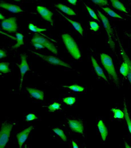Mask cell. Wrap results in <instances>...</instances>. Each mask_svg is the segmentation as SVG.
<instances>
[{
	"label": "cell",
	"instance_id": "1",
	"mask_svg": "<svg viewBox=\"0 0 131 148\" xmlns=\"http://www.w3.org/2000/svg\"><path fill=\"white\" fill-rule=\"evenodd\" d=\"M63 43L68 53L73 58L78 60L81 57V54L75 40L68 34L62 35Z\"/></svg>",
	"mask_w": 131,
	"mask_h": 148
},
{
	"label": "cell",
	"instance_id": "2",
	"mask_svg": "<svg viewBox=\"0 0 131 148\" xmlns=\"http://www.w3.org/2000/svg\"><path fill=\"white\" fill-rule=\"evenodd\" d=\"M100 58L101 64L105 70L112 79L114 83L118 85L119 84V78L111 57L107 54L103 53L100 54Z\"/></svg>",
	"mask_w": 131,
	"mask_h": 148
},
{
	"label": "cell",
	"instance_id": "3",
	"mask_svg": "<svg viewBox=\"0 0 131 148\" xmlns=\"http://www.w3.org/2000/svg\"><path fill=\"white\" fill-rule=\"evenodd\" d=\"M98 14L103 24L104 27L108 36V43L110 46L113 50H115V45L113 40V31L111 26L108 18L103 15L101 12L98 10Z\"/></svg>",
	"mask_w": 131,
	"mask_h": 148
},
{
	"label": "cell",
	"instance_id": "4",
	"mask_svg": "<svg viewBox=\"0 0 131 148\" xmlns=\"http://www.w3.org/2000/svg\"><path fill=\"white\" fill-rule=\"evenodd\" d=\"M13 125L10 123H4L2 124L0 134V148H4L10 138Z\"/></svg>",
	"mask_w": 131,
	"mask_h": 148
},
{
	"label": "cell",
	"instance_id": "5",
	"mask_svg": "<svg viewBox=\"0 0 131 148\" xmlns=\"http://www.w3.org/2000/svg\"><path fill=\"white\" fill-rule=\"evenodd\" d=\"M32 53L34 54L35 55L40 58L42 59L46 62H48L52 65L60 66L65 67L68 68V69H72L71 66L70 64L65 62L62 60L58 58L55 57V56H46L42 54L38 53L35 52V51H30Z\"/></svg>",
	"mask_w": 131,
	"mask_h": 148
},
{
	"label": "cell",
	"instance_id": "6",
	"mask_svg": "<svg viewBox=\"0 0 131 148\" xmlns=\"http://www.w3.org/2000/svg\"><path fill=\"white\" fill-rule=\"evenodd\" d=\"M31 42H37L41 43L45 47V48H46L49 51L54 54L57 55L58 54V50L56 47L49 40L39 34H35L33 36L31 39Z\"/></svg>",
	"mask_w": 131,
	"mask_h": 148
},
{
	"label": "cell",
	"instance_id": "7",
	"mask_svg": "<svg viewBox=\"0 0 131 148\" xmlns=\"http://www.w3.org/2000/svg\"><path fill=\"white\" fill-rule=\"evenodd\" d=\"M1 26L3 30L5 31L11 33H16L18 29L16 18L11 17L5 19L2 21Z\"/></svg>",
	"mask_w": 131,
	"mask_h": 148
},
{
	"label": "cell",
	"instance_id": "8",
	"mask_svg": "<svg viewBox=\"0 0 131 148\" xmlns=\"http://www.w3.org/2000/svg\"><path fill=\"white\" fill-rule=\"evenodd\" d=\"M21 63L20 64H17V66L19 69L20 74H21V84H20V90L22 87L23 77L26 73L28 71H30V68L27 61V56L25 54H22L21 55Z\"/></svg>",
	"mask_w": 131,
	"mask_h": 148
},
{
	"label": "cell",
	"instance_id": "9",
	"mask_svg": "<svg viewBox=\"0 0 131 148\" xmlns=\"http://www.w3.org/2000/svg\"><path fill=\"white\" fill-rule=\"evenodd\" d=\"M37 10L41 17L47 22L50 23L51 25L53 26L54 22L53 21V13L46 7L42 6H38Z\"/></svg>",
	"mask_w": 131,
	"mask_h": 148
},
{
	"label": "cell",
	"instance_id": "10",
	"mask_svg": "<svg viewBox=\"0 0 131 148\" xmlns=\"http://www.w3.org/2000/svg\"><path fill=\"white\" fill-rule=\"evenodd\" d=\"M33 127L31 126L21 132L17 134L16 137L17 138L18 143L19 147L20 148H22V145L25 142L26 140L29 136V134L33 129Z\"/></svg>",
	"mask_w": 131,
	"mask_h": 148
},
{
	"label": "cell",
	"instance_id": "11",
	"mask_svg": "<svg viewBox=\"0 0 131 148\" xmlns=\"http://www.w3.org/2000/svg\"><path fill=\"white\" fill-rule=\"evenodd\" d=\"M0 7L12 13H19L23 12V10L19 6L7 2H2L0 3Z\"/></svg>",
	"mask_w": 131,
	"mask_h": 148
},
{
	"label": "cell",
	"instance_id": "12",
	"mask_svg": "<svg viewBox=\"0 0 131 148\" xmlns=\"http://www.w3.org/2000/svg\"><path fill=\"white\" fill-rule=\"evenodd\" d=\"M68 124L70 128L74 132L80 134L83 133V124L81 121L76 120L68 121Z\"/></svg>",
	"mask_w": 131,
	"mask_h": 148
},
{
	"label": "cell",
	"instance_id": "13",
	"mask_svg": "<svg viewBox=\"0 0 131 148\" xmlns=\"http://www.w3.org/2000/svg\"><path fill=\"white\" fill-rule=\"evenodd\" d=\"M91 59L92 64L93 67H94V70H95L97 75L99 77L103 79L106 82H108L107 77H106L105 75L103 70L101 67L99 66L98 63L97 62L96 60L95 59V58L93 56H92L91 57Z\"/></svg>",
	"mask_w": 131,
	"mask_h": 148
},
{
	"label": "cell",
	"instance_id": "14",
	"mask_svg": "<svg viewBox=\"0 0 131 148\" xmlns=\"http://www.w3.org/2000/svg\"><path fill=\"white\" fill-rule=\"evenodd\" d=\"M26 89L29 94L34 98L41 101H43L44 99V94L43 91L31 88H26Z\"/></svg>",
	"mask_w": 131,
	"mask_h": 148
},
{
	"label": "cell",
	"instance_id": "15",
	"mask_svg": "<svg viewBox=\"0 0 131 148\" xmlns=\"http://www.w3.org/2000/svg\"><path fill=\"white\" fill-rule=\"evenodd\" d=\"M58 12L63 17L65 18V19L68 21V22H70L74 27L75 30L80 34L81 36H83V29L82 25H81V23H79L78 22H76V21H73L70 19L68 17H66L64 15H63V14L62 13L59 11H58Z\"/></svg>",
	"mask_w": 131,
	"mask_h": 148
},
{
	"label": "cell",
	"instance_id": "16",
	"mask_svg": "<svg viewBox=\"0 0 131 148\" xmlns=\"http://www.w3.org/2000/svg\"><path fill=\"white\" fill-rule=\"evenodd\" d=\"M120 51H121V54L122 56L123 61L127 62V64H128V66H129V72H128L127 77L131 84V61L129 57L127 56V53H126L124 49L120 44Z\"/></svg>",
	"mask_w": 131,
	"mask_h": 148
},
{
	"label": "cell",
	"instance_id": "17",
	"mask_svg": "<svg viewBox=\"0 0 131 148\" xmlns=\"http://www.w3.org/2000/svg\"><path fill=\"white\" fill-rule=\"evenodd\" d=\"M55 7L62 12L69 16H74L76 15V13L73 9L62 3H57L55 4Z\"/></svg>",
	"mask_w": 131,
	"mask_h": 148
},
{
	"label": "cell",
	"instance_id": "18",
	"mask_svg": "<svg viewBox=\"0 0 131 148\" xmlns=\"http://www.w3.org/2000/svg\"><path fill=\"white\" fill-rule=\"evenodd\" d=\"M98 127L99 132L101 135V138L104 141H105L108 136V130L102 121H99L98 123Z\"/></svg>",
	"mask_w": 131,
	"mask_h": 148
},
{
	"label": "cell",
	"instance_id": "19",
	"mask_svg": "<svg viewBox=\"0 0 131 148\" xmlns=\"http://www.w3.org/2000/svg\"><path fill=\"white\" fill-rule=\"evenodd\" d=\"M112 4V5L115 9L122 12L128 13L127 9L119 0H110Z\"/></svg>",
	"mask_w": 131,
	"mask_h": 148
},
{
	"label": "cell",
	"instance_id": "20",
	"mask_svg": "<svg viewBox=\"0 0 131 148\" xmlns=\"http://www.w3.org/2000/svg\"><path fill=\"white\" fill-rule=\"evenodd\" d=\"M16 37H13V38L17 41V43L12 47L13 49H17L24 44L23 36L22 34L17 33L16 35Z\"/></svg>",
	"mask_w": 131,
	"mask_h": 148
},
{
	"label": "cell",
	"instance_id": "21",
	"mask_svg": "<svg viewBox=\"0 0 131 148\" xmlns=\"http://www.w3.org/2000/svg\"><path fill=\"white\" fill-rule=\"evenodd\" d=\"M123 112L124 113L125 119L127 125H128V130L131 134V121L130 118L129 114H128V110H127V105H126L125 100L124 102Z\"/></svg>",
	"mask_w": 131,
	"mask_h": 148
},
{
	"label": "cell",
	"instance_id": "22",
	"mask_svg": "<svg viewBox=\"0 0 131 148\" xmlns=\"http://www.w3.org/2000/svg\"><path fill=\"white\" fill-rule=\"evenodd\" d=\"M10 63L9 62H2L0 63V71L2 73L6 74L11 72L9 67Z\"/></svg>",
	"mask_w": 131,
	"mask_h": 148
},
{
	"label": "cell",
	"instance_id": "23",
	"mask_svg": "<svg viewBox=\"0 0 131 148\" xmlns=\"http://www.w3.org/2000/svg\"><path fill=\"white\" fill-rule=\"evenodd\" d=\"M120 73L124 76V77H127V75L129 72V66L127 62H124L121 64L120 69Z\"/></svg>",
	"mask_w": 131,
	"mask_h": 148
},
{
	"label": "cell",
	"instance_id": "24",
	"mask_svg": "<svg viewBox=\"0 0 131 148\" xmlns=\"http://www.w3.org/2000/svg\"><path fill=\"white\" fill-rule=\"evenodd\" d=\"M103 10L107 13V14L110 17H114V18H123V17H121L120 15L118 14L117 13H116L108 7H105V8H101Z\"/></svg>",
	"mask_w": 131,
	"mask_h": 148
},
{
	"label": "cell",
	"instance_id": "25",
	"mask_svg": "<svg viewBox=\"0 0 131 148\" xmlns=\"http://www.w3.org/2000/svg\"><path fill=\"white\" fill-rule=\"evenodd\" d=\"M28 29L29 30L33 32L36 33H41L43 32L46 31L47 29H43L39 27L36 25H34L32 23H30L28 25Z\"/></svg>",
	"mask_w": 131,
	"mask_h": 148
},
{
	"label": "cell",
	"instance_id": "26",
	"mask_svg": "<svg viewBox=\"0 0 131 148\" xmlns=\"http://www.w3.org/2000/svg\"><path fill=\"white\" fill-rule=\"evenodd\" d=\"M64 87L68 88L70 90L77 92H82L84 90L85 88L77 84H74L70 86H64Z\"/></svg>",
	"mask_w": 131,
	"mask_h": 148
},
{
	"label": "cell",
	"instance_id": "27",
	"mask_svg": "<svg viewBox=\"0 0 131 148\" xmlns=\"http://www.w3.org/2000/svg\"><path fill=\"white\" fill-rule=\"evenodd\" d=\"M53 131L58 136H59L60 138L63 141L66 142L67 140V137H66L65 134L62 130H61L58 128H55L53 129Z\"/></svg>",
	"mask_w": 131,
	"mask_h": 148
},
{
	"label": "cell",
	"instance_id": "28",
	"mask_svg": "<svg viewBox=\"0 0 131 148\" xmlns=\"http://www.w3.org/2000/svg\"><path fill=\"white\" fill-rule=\"evenodd\" d=\"M114 114V117L115 119H121L124 117V113L121 110L115 108H112L111 110Z\"/></svg>",
	"mask_w": 131,
	"mask_h": 148
},
{
	"label": "cell",
	"instance_id": "29",
	"mask_svg": "<svg viewBox=\"0 0 131 148\" xmlns=\"http://www.w3.org/2000/svg\"><path fill=\"white\" fill-rule=\"evenodd\" d=\"M61 104L57 102H55L53 104H50L48 106L50 112H54L57 110L61 109Z\"/></svg>",
	"mask_w": 131,
	"mask_h": 148
},
{
	"label": "cell",
	"instance_id": "30",
	"mask_svg": "<svg viewBox=\"0 0 131 148\" xmlns=\"http://www.w3.org/2000/svg\"><path fill=\"white\" fill-rule=\"evenodd\" d=\"M63 101L67 105L72 106L76 102V98L72 97H67L63 98Z\"/></svg>",
	"mask_w": 131,
	"mask_h": 148
},
{
	"label": "cell",
	"instance_id": "31",
	"mask_svg": "<svg viewBox=\"0 0 131 148\" xmlns=\"http://www.w3.org/2000/svg\"><path fill=\"white\" fill-rule=\"evenodd\" d=\"M89 25L90 26V29L93 31L96 32L98 31L100 26L98 23L95 21H89Z\"/></svg>",
	"mask_w": 131,
	"mask_h": 148
},
{
	"label": "cell",
	"instance_id": "32",
	"mask_svg": "<svg viewBox=\"0 0 131 148\" xmlns=\"http://www.w3.org/2000/svg\"><path fill=\"white\" fill-rule=\"evenodd\" d=\"M85 7L87 11L88 12V13H89L91 17L93 18L94 19L97 20V21H99V22H100L98 17L97 15L95 12H94L91 8L88 7V5H85Z\"/></svg>",
	"mask_w": 131,
	"mask_h": 148
},
{
	"label": "cell",
	"instance_id": "33",
	"mask_svg": "<svg viewBox=\"0 0 131 148\" xmlns=\"http://www.w3.org/2000/svg\"><path fill=\"white\" fill-rule=\"evenodd\" d=\"M95 4L100 6H105L108 4L107 0H91Z\"/></svg>",
	"mask_w": 131,
	"mask_h": 148
},
{
	"label": "cell",
	"instance_id": "34",
	"mask_svg": "<svg viewBox=\"0 0 131 148\" xmlns=\"http://www.w3.org/2000/svg\"><path fill=\"white\" fill-rule=\"evenodd\" d=\"M37 117L36 115L33 114H29L26 116V120L27 122L34 120L37 119Z\"/></svg>",
	"mask_w": 131,
	"mask_h": 148
},
{
	"label": "cell",
	"instance_id": "35",
	"mask_svg": "<svg viewBox=\"0 0 131 148\" xmlns=\"http://www.w3.org/2000/svg\"><path fill=\"white\" fill-rule=\"evenodd\" d=\"M33 46L36 49H44L45 47L41 43H37V42H33L32 43Z\"/></svg>",
	"mask_w": 131,
	"mask_h": 148
},
{
	"label": "cell",
	"instance_id": "36",
	"mask_svg": "<svg viewBox=\"0 0 131 148\" xmlns=\"http://www.w3.org/2000/svg\"><path fill=\"white\" fill-rule=\"evenodd\" d=\"M7 54L6 52L4 50L1 49L0 50V58L2 59L7 57Z\"/></svg>",
	"mask_w": 131,
	"mask_h": 148
},
{
	"label": "cell",
	"instance_id": "37",
	"mask_svg": "<svg viewBox=\"0 0 131 148\" xmlns=\"http://www.w3.org/2000/svg\"><path fill=\"white\" fill-rule=\"evenodd\" d=\"M67 1L71 4L72 5H75L77 3V0H67Z\"/></svg>",
	"mask_w": 131,
	"mask_h": 148
},
{
	"label": "cell",
	"instance_id": "38",
	"mask_svg": "<svg viewBox=\"0 0 131 148\" xmlns=\"http://www.w3.org/2000/svg\"><path fill=\"white\" fill-rule=\"evenodd\" d=\"M72 144L73 147L74 148H78L79 146L77 144V143L74 142V141H72Z\"/></svg>",
	"mask_w": 131,
	"mask_h": 148
},
{
	"label": "cell",
	"instance_id": "39",
	"mask_svg": "<svg viewBox=\"0 0 131 148\" xmlns=\"http://www.w3.org/2000/svg\"><path fill=\"white\" fill-rule=\"evenodd\" d=\"M0 19L1 20L3 21V20L5 19V17L2 14H0Z\"/></svg>",
	"mask_w": 131,
	"mask_h": 148
},
{
	"label": "cell",
	"instance_id": "40",
	"mask_svg": "<svg viewBox=\"0 0 131 148\" xmlns=\"http://www.w3.org/2000/svg\"><path fill=\"white\" fill-rule=\"evenodd\" d=\"M125 147L126 148H131V147L128 144V143H126V142H125Z\"/></svg>",
	"mask_w": 131,
	"mask_h": 148
},
{
	"label": "cell",
	"instance_id": "41",
	"mask_svg": "<svg viewBox=\"0 0 131 148\" xmlns=\"http://www.w3.org/2000/svg\"><path fill=\"white\" fill-rule=\"evenodd\" d=\"M127 36H128V37L131 38V34H127Z\"/></svg>",
	"mask_w": 131,
	"mask_h": 148
},
{
	"label": "cell",
	"instance_id": "42",
	"mask_svg": "<svg viewBox=\"0 0 131 148\" xmlns=\"http://www.w3.org/2000/svg\"><path fill=\"white\" fill-rule=\"evenodd\" d=\"M14 1H21V0H14Z\"/></svg>",
	"mask_w": 131,
	"mask_h": 148
}]
</instances>
